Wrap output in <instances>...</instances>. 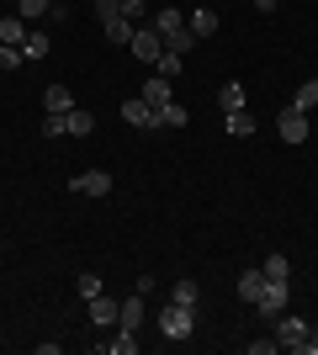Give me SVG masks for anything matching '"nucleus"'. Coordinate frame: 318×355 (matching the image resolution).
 Here are the masks:
<instances>
[{"label": "nucleus", "mask_w": 318, "mask_h": 355, "mask_svg": "<svg viewBox=\"0 0 318 355\" xmlns=\"http://www.w3.org/2000/svg\"><path fill=\"white\" fill-rule=\"evenodd\" d=\"M191 324H197V308H186V302L159 308V334L165 340H191Z\"/></svg>", "instance_id": "f257e3e1"}, {"label": "nucleus", "mask_w": 318, "mask_h": 355, "mask_svg": "<svg viewBox=\"0 0 318 355\" xmlns=\"http://www.w3.org/2000/svg\"><path fill=\"white\" fill-rule=\"evenodd\" d=\"M287 297H292V282H271V276H265V286H260V297H255V313L260 318H281V313H287Z\"/></svg>", "instance_id": "f03ea898"}, {"label": "nucleus", "mask_w": 318, "mask_h": 355, "mask_svg": "<svg viewBox=\"0 0 318 355\" xmlns=\"http://www.w3.org/2000/svg\"><path fill=\"white\" fill-rule=\"evenodd\" d=\"M276 133H281V144H308V112H297V106H281V117H276Z\"/></svg>", "instance_id": "7ed1b4c3"}, {"label": "nucleus", "mask_w": 318, "mask_h": 355, "mask_svg": "<svg viewBox=\"0 0 318 355\" xmlns=\"http://www.w3.org/2000/svg\"><path fill=\"white\" fill-rule=\"evenodd\" d=\"M69 191L75 196H112V170H80V175H69Z\"/></svg>", "instance_id": "20e7f679"}, {"label": "nucleus", "mask_w": 318, "mask_h": 355, "mask_svg": "<svg viewBox=\"0 0 318 355\" xmlns=\"http://www.w3.org/2000/svg\"><path fill=\"white\" fill-rule=\"evenodd\" d=\"M271 324H276V345H281V350H297V345L308 340V324L297 318V313H281V318H271Z\"/></svg>", "instance_id": "39448f33"}, {"label": "nucleus", "mask_w": 318, "mask_h": 355, "mask_svg": "<svg viewBox=\"0 0 318 355\" xmlns=\"http://www.w3.org/2000/svg\"><path fill=\"white\" fill-rule=\"evenodd\" d=\"M122 122H127V128H159V112H154L143 96H127V101H122Z\"/></svg>", "instance_id": "423d86ee"}, {"label": "nucleus", "mask_w": 318, "mask_h": 355, "mask_svg": "<svg viewBox=\"0 0 318 355\" xmlns=\"http://www.w3.org/2000/svg\"><path fill=\"white\" fill-rule=\"evenodd\" d=\"M127 48H133V59L154 64V59H159V53H165V37H159V32H154V27H138V32H133V43H127Z\"/></svg>", "instance_id": "0eeeda50"}, {"label": "nucleus", "mask_w": 318, "mask_h": 355, "mask_svg": "<svg viewBox=\"0 0 318 355\" xmlns=\"http://www.w3.org/2000/svg\"><path fill=\"white\" fill-rule=\"evenodd\" d=\"M143 27H154L159 37H170V32H181V27H186V16L175 11V6H159V11H149V21H143Z\"/></svg>", "instance_id": "6e6552de"}, {"label": "nucleus", "mask_w": 318, "mask_h": 355, "mask_svg": "<svg viewBox=\"0 0 318 355\" xmlns=\"http://www.w3.org/2000/svg\"><path fill=\"white\" fill-rule=\"evenodd\" d=\"M143 313H149V308H143V292H138V297H122L117 329H133V334H138V329H143Z\"/></svg>", "instance_id": "1a4fd4ad"}, {"label": "nucleus", "mask_w": 318, "mask_h": 355, "mask_svg": "<svg viewBox=\"0 0 318 355\" xmlns=\"http://www.w3.org/2000/svg\"><path fill=\"white\" fill-rule=\"evenodd\" d=\"M43 112H53V117L75 112V96H69V85H48V90H43Z\"/></svg>", "instance_id": "9d476101"}, {"label": "nucleus", "mask_w": 318, "mask_h": 355, "mask_svg": "<svg viewBox=\"0 0 318 355\" xmlns=\"http://www.w3.org/2000/svg\"><path fill=\"white\" fill-rule=\"evenodd\" d=\"M64 133H75V138H91V133H96V117L85 112V106H75V112H64Z\"/></svg>", "instance_id": "9b49d317"}, {"label": "nucleus", "mask_w": 318, "mask_h": 355, "mask_svg": "<svg viewBox=\"0 0 318 355\" xmlns=\"http://www.w3.org/2000/svg\"><path fill=\"white\" fill-rule=\"evenodd\" d=\"M117 313H122V302L117 297H91V324H117Z\"/></svg>", "instance_id": "f8f14e48"}, {"label": "nucleus", "mask_w": 318, "mask_h": 355, "mask_svg": "<svg viewBox=\"0 0 318 355\" xmlns=\"http://www.w3.org/2000/svg\"><path fill=\"white\" fill-rule=\"evenodd\" d=\"M186 27L197 32V37H212V32H218V11H212V6H197V11L186 16Z\"/></svg>", "instance_id": "ddd939ff"}, {"label": "nucleus", "mask_w": 318, "mask_h": 355, "mask_svg": "<svg viewBox=\"0 0 318 355\" xmlns=\"http://www.w3.org/2000/svg\"><path fill=\"white\" fill-rule=\"evenodd\" d=\"M143 101H149L154 112H159V106H170V101H175V90H170V80H159V74H154L149 85H143Z\"/></svg>", "instance_id": "4468645a"}, {"label": "nucleus", "mask_w": 318, "mask_h": 355, "mask_svg": "<svg viewBox=\"0 0 318 355\" xmlns=\"http://www.w3.org/2000/svg\"><path fill=\"white\" fill-rule=\"evenodd\" d=\"M0 43L21 48V43H27V21H21V16H6V21H0Z\"/></svg>", "instance_id": "2eb2a0df"}, {"label": "nucleus", "mask_w": 318, "mask_h": 355, "mask_svg": "<svg viewBox=\"0 0 318 355\" xmlns=\"http://www.w3.org/2000/svg\"><path fill=\"white\" fill-rule=\"evenodd\" d=\"M223 128H228L233 138H249V133H255V117H249V106H244V112H223Z\"/></svg>", "instance_id": "dca6fc26"}, {"label": "nucleus", "mask_w": 318, "mask_h": 355, "mask_svg": "<svg viewBox=\"0 0 318 355\" xmlns=\"http://www.w3.org/2000/svg\"><path fill=\"white\" fill-rule=\"evenodd\" d=\"M218 106H223V112H244V85H239V80L218 85Z\"/></svg>", "instance_id": "f3484780"}, {"label": "nucleus", "mask_w": 318, "mask_h": 355, "mask_svg": "<svg viewBox=\"0 0 318 355\" xmlns=\"http://www.w3.org/2000/svg\"><path fill=\"white\" fill-rule=\"evenodd\" d=\"M260 286H265V270H260V266H249V270L239 276V297H244V302H255V297H260Z\"/></svg>", "instance_id": "a211bd4d"}, {"label": "nucleus", "mask_w": 318, "mask_h": 355, "mask_svg": "<svg viewBox=\"0 0 318 355\" xmlns=\"http://www.w3.org/2000/svg\"><path fill=\"white\" fill-rule=\"evenodd\" d=\"M287 106H297V112H313V106H318V80H303V85L292 90V101H287Z\"/></svg>", "instance_id": "6ab92c4d"}, {"label": "nucleus", "mask_w": 318, "mask_h": 355, "mask_svg": "<svg viewBox=\"0 0 318 355\" xmlns=\"http://www.w3.org/2000/svg\"><path fill=\"white\" fill-rule=\"evenodd\" d=\"M197 43H202V37H197L191 27H181V32H170V37H165V48H170V53H181V59H186V53H191Z\"/></svg>", "instance_id": "aec40b11"}, {"label": "nucleus", "mask_w": 318, "mask_h": 355, "mask_svg": "<svg viewBox=\"0 0 318 355\" xmlns=\"http://www.w3.org/2000/svg\"><path fill=\"white\" fill-rule=\"evenodd\" d=\"M48 48H53V37H48V32H27V43H21V53H27V59L37 64V59H48Z\"/></svg>", "instance_id": "412c9836"}, {"label": "nucleus", "mask_w": 318, "mask_h": 355, "mask_svg": "<svg viewBox=\"0 0 318 355\" xmlns=\"http://www.w3.org/2000/svg\"><path fill=\"white\" fill-rule=\"evenodd\" d=\"M181 69H186V59H181V53H170V48L159 53V59H154V74H159V80H175Z\"/></svg>", "instance_id": "4be33fe9"}, {"label": "nucleus", "mask_w": 318, "mask_h": 355, "mask_svg": "<svg viewBox=\"0 0 318 355\" xmlns=\"http://www.w3.org/2000/svg\"><path fill=\"white\" fill-rule=\"evenodd\" d=\"M101 350H106V355H133V350H138V334H133V329H117V340H106Z\"/></svg>", "instance_id": "5701e85b"}, {"label": "nucleus", "mask_w": 318, "mask_h": 355, "mask_svg": "<svg viewBox=\"0 0 318 355\" xmlns=\"http://www.w3.org/2000/svg\"><path fill=\"white\" fill-rule=\"evenodd\" d=\"M133 21H127V16H117V21H106V43H122V48H127V43H133Z\"/></svg>", "instance_id": "b1692460"}, {"label": "nucleus", "mask_w": 318, "mask_h": 355, "mask_svg": "<svg viewBox=\"0 0 318 355\" xmlns=\"http://www.w3.org/2000/svg\"><path fill=\"white\" fill-rule=\"evenodd\" d=\"M191 122V112H186L181 101H170V106H159V128H186Z\"/></svg>", "instance_id": "393cba45"}, {"label": "nucleus", "mask_w": 318, "mask_h": 355, "mask_svg": "<svg viewBox=\"0 0 318 355\" xmlns=\"http://www.w3.org/2000/svg\"><path fill=\"white\" fill-rule=\"evenodd\" d=\"M149 0H122V16H127V21H133V27H143V21H149Z\"/></svg>", "instance_id": "a878e982"}, {"label": "nucleus", "mask_w": 318, "mask_h": 355, "mask_svg": "<svg viewBox=\"0 0 318 355\" xmlns=\"http://www.w3.org/2000/svg\"><path fill=\"white\" fill-rule=\"evenodd\" d=\"M48 6H53V0H16V16H21V21H37V16H48Z\"/></svg>", "instance_id": "bb28decb"}, {"label": "nucleus", "mask_w": 318, "mask_h": 355, "mask_svg": "<svg viewBox=\"0 0 318 355\" xmlns=\"http://www.w3.org/2000/svg\"><path fill=\"white\" fill-rule=\"evenodd\" d=\"M265 276H271V282H292V266H287V254H271V260H265Z\"/></svg>", "instance_id": "cd10ccee"}, {"label": "nucleus", "mask_w": 318, "mask_h": 355, "mask_svg": "<svg viewBox=\"0 0 318 355\" xmlns=\"http://www.w3.org/2000/svg\"><path fill=\"white\" fill-rule=\"evenodd\" d=\"M170 302H186V308H197V282H175V286H170Z\"/></svg>", "instance_id": "c85d7f7f"}, {"label": "nucleus", "mask_w": 318, "mask_h": 355, "mask_svg": "<svg viewBox=\"0 0 318 355\" xmlns=\"http://www.w3.org/2000/svg\"><path fill=\"white\" fill-rule=\"evenodd\" d=\"M75 292L85 297V302H91V297H101V276H96V270H85V276L75 282Z\"/></svg>", "instance_id": "c756f323"}, {"label": "nucleus", "mask_w": 318, "mask_h": 355, "mask_svg": "<svg viewBox=\"0 0 318 355\" xmlns=\"http://www.w3.org/2000/svg\"><path fill=\"white\" fill-rule=\"evenodd\" d=\"M21 64H27V53H21V48H6V43H0V69L11 74V69H21Z\"/></svg>", "instance_id": "7c9ffc66"}, {"label": "nucleus", "mask_w": 318, "mask_h": 355, "mask_svg": "<svg viewBox=\"0 0 318 355\" xmlns=\"http://www.w3.org/2000/svg\"><path fill=\"white\" fill-rule=\"evenodd\" d=\"M96 16H101V27H106V21H117V16H122V0H96Z\"/></svg>", "instance_id": "2f4dec72"}, {"label": "nucleus", "mask_w": 318, "mask_h": 355, "mask_svg": "<svg viewBox=\"0 0 318 355\" xmlns=\"http://www.w3.org/2000/svg\"><path fill=\"white\" fill-rule=\"evenodd\" d=\"M271 350H281L276 340H249V355H271Z\"/></svg>", "instance_id": "473e14b6"}, {"label": "nucleus", "mask_w": 318, "mask_h": 355, "mask_svg": "<svg viewBox=\"0 0 318 355\" xmlns=\"http://www.w3.org/2000/svg\"><path fill=\"white\" fill-rule=\"evenodd\" d=\"M297 355H318V329H308V340L297 345Z\"/></svg>", "instance_id": "72a5a7b5"}, {"label": "nucleus", "mask_w": 318, "mask_h": 355, "mask_svg": "<svg viewBox=\"0 0 318 355\" xmlns=\"http://www.w3.org/2000/svg\"><path fill=\"white\" fill-rule=\"evenodd\" d=\"M249 6H255V0H249Z\"/></svg>", "instance_id": "f704fd0d"}, {"label": "nucleus", "mask_w": 318, "mask_h": 355, "mask_svg": "<svg viewBox=\"0 0 318 355\" xmlns=\"http://www.w3.org/2000/svg\"><path fill=\"white\" fill-rule=\"evenodd\" d=\"M313 292H318V286H313Z\"/></svg>", "instance_id": "c9c22d12"}]
</instances>
